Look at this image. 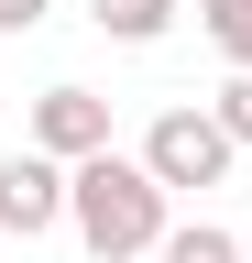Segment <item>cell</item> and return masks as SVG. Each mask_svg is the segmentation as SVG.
I'll return each instance as SVG.
<instances>
[{"mask_svg":"<svg viewBox=\"0 0 252 263\" xmlns=\"http://www.w3.org/2000/svg\"><path fill=\"white\" fill-rule=\"evenodd\" d=\"M88 22H99L110 44H165V22H176V0H88Z\"/></svg>","mask_w":252,"mask_h":263,"instance_id":"5b68a950","label":"cell"},{"mask_svg":"<svg viewBox=\"0 0 252 263\" xmlns=\"http://www.w3.org/2000/svg\"><path fill=\"white\" fill-rule=\"evenodd\" d=\"M198 22H208V44L230 55V77H252V0H198Z\"/></svg>","mask_w":252,"mask_h":263,"instance_id":"8992f818","label":"cell"},{"mask_svg":"<svg viewBox=\"0 0 252 263\" xmlns=\"http://www.w3.org/2000/svg\"><path fill=\"white\" fill-rule=\"evenodd\" d=\"M44 11H55V0H0V33H33Z\"/></svg>","mask_w":252,"mask_h":263,"instance_id":"9c48e42d","label":"cell"},{"mask_svg":"<svg viewBox=\"0 0 252 263\" xmlns=\"http://www.w3.org/2000/svg\"><path fill=\"white\" fill-rule=\"evenodd\" d=\"M165 263H241V230H208V219H186V230H165Z\"/></svg>","mask_w":252,"mask_h":263,"instance_id":"52a82bcc","label":"cell"},{"mask_svg":"<svg viewBox=\"0 0 252 263\" xmlns=\"http://www.w3.org/2000/svg\"><path fill=\"white\" fill-rule=\"evenodd\" d=\"M208 110H219V132H230V143H252V77H230Z\"/></svg>","mask_w":252,"mask_h":263,"instance_id":"ba28073f","label":"cell"},{"mask_svg":"<svg viewBox=\"0 0 252 263\" xmlns=\"http://www.w3.org/2000/svg\"><path fill=\"white\" fill-rule=\"evenodd\" d=\"M55 219H66V164H44L33 143L0 154V230H11V241H44Z\"/></svg>","mask_w":252,"mask_h":263,"instance_id":"277c9868","label":"cell"},{"mask_svg":"<svg viewBox=\"0 0 252 263\" xmlns=\"http://www.w3.org/2000/svg\"><path fill=\"white\" fill-rule=\"evenodd\" d=\"M33 154L66 164V176L99 164V154H121V143H110V99H99V88H44V99H33Z\"/></svg>","mask_w":252,"mask_h":263,"instance_id":"3957f363","label":"cell"},{"mask_svg":"<svg viewBox=\"0 0 252 263\" xmlns=\"http://www.w3.org/2000/svg\"><path fill=\"white\" fill-rule=\"evenodd\" d=\"M230 132H219V110H208V99H198V110H153V132H143V176L153 186H219V176H230Z\"/></svg>","mask_w":252,"mask_h":263,"instance_id":"7a4b0ae2","label":"cell"},{"mask_svg":"<svg viewBox=\"0 0 252 263\" xmlns=\"http://www.w3.org/2000/svg\"><path fill=\"white\" fill-rule=\"evenodd\" d=\"M66 219L99 263H132V252H165V186L143 176V154H99L66 176Z\"/></svg>","mask_w":252,"mask_h":263,"instance_id":"6da1fadb","label":"cell"},{"mask_svg":"<svg viewBox=\"0 0 252 263\" xmlns=\"http://www.w3.org/2000/svg\"><path fill=\"white\" fill-rule=\"evenodd\" d=\"M241 263H252V230H241Z\"/></svg>","mask_w":252,"mask_h":263,"instance_id":"30bf717a","label":"cell"}]
</instances>
